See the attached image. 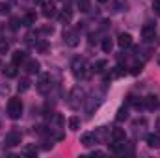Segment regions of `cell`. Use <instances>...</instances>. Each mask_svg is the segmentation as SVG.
Returning a JSON list of instances; mask_svg holds the SVG:
<instances>
[{"label":"cell","mask_w":160,"mask_h":158,"mask_svg":"<svg viewBox=\"0 0 160 158\" xmlns=\"http://www.w3.org/2000/svg\"><path fill=\"white\" fill-rule=\"evenodd\" d=\"M6 13H9V6L8 4H0V15H6Z\"/></svg>","instance_id":"cell-32"},{"label":"cell","mask_w":160,"mask_h":158,"mask_svg":"<svg viewBox=\"0 0 160 158\" xmlns=\"http://www.w3.org/2000/svg\"><path fill=\"white\" fill-rule=\"evenodd\" d=\"M78 9L82 13H88L89 11V0H78Z\"/></svg>","instance_id":"cell-25"},{"label":"cell","mask_w":160,"mask_h":158,"mask_svg":"<svg viewBox=\"0 0 160 158\" xmlns=\"http://www.w3.org/2000/svg\"><path fill=\"white\" fill-rule=\"evenodd\" d=\"M43 15H45L47 19L54 17V15H56V7H54V4H43Z\"/></svg>","instance_id":"cell-17"},{"label":"cell","mask_w":160,"mask_h":158,"mask_svg":"<svg viewBox=\"0 0 160 158\" xmlns=\"http://www.w3.org/2000/svg\"><path fill=\"white\" fill-rule=\"evenodd\" d=\"M91 155H93V156H95V155H97V156H102V155H104V153H102V151H93V153H91Z\"/></svg>","instance_id":"cell-36"},{"label":"cell","mask_w":160,"mask_h":158,"mask_svg":"<svg viewBox=\"0 0 160 158\" xmlns=\"http://www.w3.org/2000/svg\"><path fill=\"white\" fill-rule=\"evenodd\" d=\"M143 108H145V110H149V112L157 110V108H158V97H155V95L145 97V99H143Z\"/></svg>","instance_id":"cell-9"},{"label":"cell","mask_w":160,"mask_h":158,"mask_svg":"<svg viewBox=\"0 0 160 158\" xmlns=\"http://www.w3.org/2000/svg\"><path fill=\"white\" fill-rule=\"evenodd\" d=\"M125 73H127V67H125V69H123V67H121V65H118V67H116V69H114V73H112V78H118V77H123V75H125Z\"/></svg>","instance_id":"cell-26"},{"label":"cell","mask_w":160,"mask_h":158,"mask_svg":"<svg viewBox=\"0 0 160 158\" xmlns=\"http://www.w3.org/2000/svg\"><path fill=\"white\" fill-rule=\"evenodd\" d=\"M112 48H114V43L110 37H106V39H102V50L106 52V54H110L112 52Z\"/></svg>","instance_id":"cell-24"},{"label":"cell","mask_w":160,"mask_h":158,"mask_svg":"<svg viewBox=\"0 0 160 158\" xmlns=\"http://www.w3.org/2000/svg\"><path fill=\"white\" fill-rule=\"evenodd\" d=\"M132 43H134L132 36H130V34H127V32H123V34L118 36V45H119L121 48H128V47H132Z\"/></svg>","instance_id":"cell-8"},{"label":"cell","mask_w":160,"mask_h":158,"mask_svg":"<svg viewBox=\"0 0 160 158\" xmlns=\"http://www.w3.org/2000/svg\"><path fill=\"white\" fill-rule=\"evenodd\" d=\"M97 2H101V4H104V2H108V0H97Z\"/></svg>","instance_id":"cell-39"},{"label":"cell","mask_w":160,"mask_h":158,"mask_svg":"<svg viewBox=\"0 0 160 158\" xmlns=\"http://www.w3.org/2000/svg\"><path fill=\"white\" fill-rule=\"evenodd\" d=\"M24 62H26V54H24L22 50H15L13 56H11V63L21 65V63H24Z\"/></svg>","instance_id":"cell-15"},{"label":"cell","mask_w":160,"mask_h":158,"mask_svg":"<svg viewBox=\"0 0 160 158\" xmlns=\"http://www.w3.org/2000/svg\"><path fill=\"white\" fill-rule=\"evenodd\" d=\"M9 50V43L8 41H0V54H6Z\"/></svg>","instance_id":"cell-30"},{"label":"cell","mask_w":160,"mask_h":158,"mask_svg":"<svg viewBox=\"0 0 160 158\" xmlns=\"http://www.w3.org/2000/svg\"><path fill=\"white\" fill-rule=\"evenodd\" d=\"M0 67H2V62H0Z\"/></svg>","instance_id":"cell-41"},{"label":"cell","mask_w":160,"mask_h":158,"mask_svg":"<svg viewBox=\"0 0 160 158\" xmlns=\"http://www.w3.org/2000/svg\"><path fill=\"white\" fill-rule=\"evenodd\" d=\"M36 21H38L36 11H26L24 17H22V24H24V26H32V24H36Z\"/></svg>","instance_id":"cell-13"},{"label":"cell","mask_w":160,"mask_h":158,"mask_svg":"<svg viewBox=\"0 0 160 158\" xmlns=\"http://www.w3.org/2000/svg\"><path fill=\"white\" fill-rule=\"evenodd\" d=\"M127 6H128L127 0H116V9H118V11H125Z\"/></svg>","instance_id":"cell-28"},{"label":"cell","mask_w":160,"mask_h":158,"mask_svg":"<svg viewBox=\"0 0 160 158\" xmlns=\"http://www.w3.org/2000/svg\"><path fill=\"white\" fill-rule=\"evenodd\" d=\"M34 2H36V4H43V0H34Z\"/></svg>","instance_id":"cell-38"},{"label":"cell","mask_w":160,"mask_h":158,"mask_svg":"<svg viewBox=\"0 0 160 158\" xmlns=\"http://www.w3.org/2000/svg\"><path fill=\"white\" fill-rule=\"evenodd\" d=\"M158 65H160V56H158Z\"/></svg>","instance_id":"cell-40"},{"label":"cell","mask_w":160,"mask_h":158,"mask_svg":"<svg viewBox=\"0 0 160 158\" xmlns=\"http://www.w3.org/2000/svg\"><path fill=\"white\" fill-rule=\"evenodd\" d=\"M127 119H128V108H125V106H123V108L118 110L116 121H118V123H123V121H127Z\"/></svg>","instance_id":"cell-20"},{"label":"cell","mask_w":160,"mask_h":158,"mask_svg":"<svg viewBox=\"0 0 160 158\" xmlns=\"http://www.w3.org/2000/svg\"><path fill=\"white\" fill-rule=\"evenodd\" d=\"M39 32H41V34H47V36H48V34L52 36V32H54V28H52V26H45V28H41Z\"/></svg>","instance_id":"cell-33"},{"label":"cell","mask_w":160,"mask_h":158,"mask_svg":"<svg viewBox=\"0 0 160 158\" xmlns=\"http://www.w3.org/2000/svg\"><path fill=\"white\" fill-rule=\"evenodd\" d=\"M142 71H143V63H134V65H132V71H130V73H132V75H140Z\"/></svg>","instance_id":"cell-29"},{"label":"cell","mask_w":160,"mask_h":158,"mask_svg":"<svg viewBox=\"0 0 160 158\" xmlns=\"http://www.w3.org/2000/svg\"><path fill=\"white\" fill-rule=\"evenodd\" d=\"M125 149H127V143H125V141H114V143L110 145V151H112L114 155H125Z\"/></svg>","instance_id":"cell-14"},{"label":"cell","mask_w":160,"mask_h":158,"mask_svg":"<svg viewBox=\"0 0 160 158\" xmlns=\"http://www.w3.org/2000/svg\"><path fill=\"white\" fill-rule=\"evenodd\" d=\"M86 102V91L80 87V86H75L71 91H69V97H67V106L71 110H80V106H84Z\"/></svg>","instance_id":"cell-1"},{"label":"cell","mask_w":160,"mask_h":158,"mask_svg":"<svg viewBox=\"0 0 160 158\" xmlns=\"http://www.w3.org/2000/svg\"><path fill=\"white\" fill-rule=\"evenodd\" d=\"M36 87H38V91H39L41 95H47L50 89H52V80H50V75H47V73H43L38 80V84H36Z\"/></svg>","instance_id":"cell-4"},{"label":"cell","mask_w":160,"mask_h":158,"mask_svg":"<svg viewBox=\"0 0 160 158\" xmlns=\"http://www.w3.org/2000/svg\"><path fill=\"white\" fill-rule=\"evenodd\" d=\"M155 36H157V28H155V24H153V22L143 24V28H142V39L149 43V41L155 39Z\"/></svg>","instance_id":"cell-7"},{"label":"cell","mask_w":160,"mask_h":158,"mask_svg":"<svg viewBox=\"0 0 160 158\" xmlns=\"http://www.w3.org/2000/svg\"><path fill=\"white\" fill-rule=\"evenodd\" d=\"M22 141V134L19 130H9L6 134V147H17Z\"/></svg>","instance_id":"cell-6"},{"label":"cell","mask_w":160,"mask_h":158,"mask_svg":"<svg viewBox=\"0 0 160 158\" xmlns=\"http://www.w3.org/2000/svg\"><path fill=\"white\" fill-rule=\"evenodd\" d=\"M80 143H82L84 147H93V145L97 143V136H95V134H91V132H88V134H82V138H80Z\"/></svg>","instance_id":"cell-10"},{"label":"cell","mask_w":160,"mask_h":158,"mask_svg":"<svg viewBox=\"0 0 160 158\" xmlns=\"http://www.w3.org/2000/svg\"><path fill=\"white\" fill-rule=\"evenodd\" d=\"M153 9H155V13L160 17V0H155L153 2Z\"/></svg>","instance_id":"cell-34"},{"label":"cell","mask_w":160,"mask_h":158,"mask_svg":"<svg viewBox=\"0 0 160 158\" xmlns=\"http://www.w3.org/2000/svg\"><path fill=\"white\" fill-rule=\"evenodd\" d=\"M112 140L114 141H127V132H125V128H121V126H116V128H112Z\"/></svg>","instance_id":"cell-11"},{"label":"cell","mask_w":160,"mask_h":158,"mask_svg":"<svg viewBox=\"0 0 160 158\" xmlns=\"http://www.w3.org/2000/svg\"><path fill=\"white\" fill-rule=\"evenodd\" d=\"M8 93H9V86L4 84V82H0V95L4 97V95H8Z\"/></svg>","instance_id":"cell-31"},{"label":"cell","mask_w":160,"mask_h":158,"mask_svg":"<svg viewBox=\"0 0 160 158\" xmlns=\"http://www.w3.org/2000/svg\"><path fill=\"white\" fill-rule=\"evenodd\" d=\"M17 89H19L21 93L28 91V89H30V80L26 78V77H24V78H21V80H19V84H17Z\"/></svg>","instance_id":"cell-21"},{"label":"cell","mask_w":160,"mask_h":158,"mask_svg":"<svg viewBox=\"0 0 160 158\" xmlns=\"http://www.w3.org/2000/svg\"><path fill=\"white\" fill-rule=\"evenodd\" d=\"M71 69H73V75H75L77 78H88V77L93 73V69L88 67L86 58H80V56H77V58L71 62Z\"/></svg>","instance_id":"cell-2"},{"label":"cell","mask_w":160,"mask_h":158,"mask_svg":"<svg viewBox=\"0 0 160 158\" xmlns=\"http://www.w3.org/2000/svg\"><path fill=\"white\" fill-rule=\"evenodd\" d=\"M39 62L38 60H26V71L30 73V75H36V73H39Z\"/></svg>","instance_id":"cell-16"},{"label":"cell","mask_w":160,"mask_h":158,"mask_svg":"<svg viewBox=\"0 0 160 158\" xmlns=\"http://www.w3.org/2000/svg\"><path fill=\"white\" fill-rule=\"evenodd\" d=\"M145 141H147V145H149L151 149H158V147H160V136H158V134H155V132L147 134Z\"/></svg>","instance_id":"cell-12"},{"label":"cell","mask_w":160,"mask_h":158,"mask_svg":"<svg viewBox=\"0 0 160 158\" xmlns=\"http://www.w3.org/2000/svg\"><path fill=\"white\" fill-rule=\"evenodd\" d=\"M11 28H13V30L19 28V19H11Z\"/></svg>","instance_id":"cell-35"},{"label":"cell","mask_w":160,"mask_h":158,"mask_svg":"<svg viewBox=\"0 0 160 158\" xmlns=\"http://www.w3.org/2000/svg\"><path fill=\"white\" fill-rule=\"evenodd\" d=\"M80 125H82V121H80V117H77V116H73V117L69 119V128H71V130H80Z\"/></svg>","instance_id":"cell-23"},{"label":"cell","mask_w":160,"mask_h":158,"mask_svg":"<svg viewBox=\"0 0 160 158\" xmlns=\"http://www.w3.org/2000/svg\"><path fill=\"white\" fill-rule=\"evenodd\" d=\"M157 130H158V132H160V117L157 119Z\"/></svg>","instance_id":"cell-37"},{"label":"cell","mask_w":160,"mask_h":158,"mask_svg":"<svg viewBox=\"0 0 160 158\" xmlns=\"http://www.w3.org/2000/svg\"><path fill=\"white\" fill-rule=\"evenodd\" d=\"M17 65L15 63H11V65H6L4 67V75L8 77V78H13V77H17V69H15Z\"/></svg>","instance_id":"cell-22"},{"label":"cell","mask_w":160,"mask_h":158,"mask_svg":"<svg viewBox=\"0 0 160 158\" xmlns=\"http://www.w3.org/2000/svg\"><path fill=\"white\" fill-rule=\"evenodd\" d=\"M106 65H108V62H106V60H97V62L93 63V67H91V69H93V73H102Z\"/></svg>","instance_id":"cell-19"},{"label":"cell","mask_w":160,"mask_h":158,"mask_svg":"<svg viewBox=\"0 0 160 158\" xmlns=\"http://www.w3.org/2000/svg\"><path fill=\"white\" fill-rule=\"evenodd\" d=\"M71 19H73V11H71L69 7H65V9L60 13V21H62V22H65V24H69V22H71Z\"/></svg>","instance_id":"cell-18"},{"label":"cell","mask_w":160,"mask_h":158,"mask_svg":"<svg viewBox=\"0 0 160 158\" xmlns=\"http://www.w3.org/2000/svg\"><path fill=\"white\" fill-rule=\"evenodd\" d=\"M24 155H26V156H36V155H38V149H36V145H30V147H26V149H24Z\"/></svg>","instance_id":"cell-27"},{"label":"cell","mask_w":160,"mask_h":158,"mask_svg":"<svg viewBox=\"0 0 160 158\" xmlns=\"http://www.w3.org/2000/svg\"><path fill=\"white\" fill-rule=\"evenodd\" d=\"M6 110H8V117H9V119H21V116H22V110H24L22 101H21L19 97H11V99L8 101Z\"/></svg>","instance_id":"cell-3"},{"label":"cell","mask_w":160,"mask_h":158,"mask_svg":"<svg viewBox=\"0 0 160 158\" xmlns=\"http://www.w3.org/2000/svg\"><path fill=\"white\" fill-rule=\"evenodd\" d=\"M63 41H65L67 47L75 48V47H78V43H80V34L77 30H65L63 32Z\"/></svg>","instance_id":"cell-5"}]
</instances>
